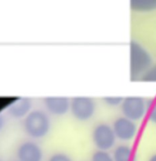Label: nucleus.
I'll use <instances>...</instances> for the list:
<instances>
[{"label":"nucleus","instance_id":"obj_1","mask_svg":"<svg viewBox=\"0 0 156 161\" xmlns=\"http://www.w3.org/2000/svg\"><path fill=\"white\" fill-rule=\"evenodd\" d=\"M51 119L47 112L42 109H32L23 119V130L32 140L46 138L50 132Z\"/></svg>","mask_w":156,"mask_h":161},{"label":"nucleus","instance_id":"obj_2","mask_svg":"<svg viewBox=\"0 0 156 161\" xmlns=\"http://www.w3.org/2000/svg\"><path fill=\"white\" fill-rule=\"evenodd\" d=\"M153 64L147 49L140 42L132 40L130 43V75L131 81L141 80V77Z\"/></svg>","mask_w":156,"mask_h":161},{"label":"nucleus","instance_id":"obj_3","mask_svg":"<svg viewBox=\"0 0 156 161\" xmlns=\"http://www.w3.org/2000/svg\"><path fill=\"white\" fill-rule=\"evenodd\" d=\"M97 103L88 96H76L71 98L70 113L75 119L79 122L90 120L96 113Z\"/></svg>","mask_w":156,"mask_h":161},{"label":"nucleus","instance_id":"obj_4","mask_svg":"<svg viewBox=\"0 0 156 161\" xmlns=\"http://www.w3.org/2000/svg\"><path fill=\"white\" fill-rule=\"evenodd\" d=\"M120 108L122 116L137 123L147 116L148 100L141 96L124 97Z\"/></svg>","mask_w":156,"mask_h":161},{"label":"nucleus","instance_id":"obj_5","mask_svg":"<svg viewBox=\"0 0 156 161\" xmlns=\"http://www.w3.org/2000/svg\"><path fill=\"white\" fill-rule=\"evenodd\" d=\"M91 138L97 149L104 151L113 149L117 140L112 127L107 123L97 124L93 129Z\"/></svg>","mask_w":156,"mask_h":161},{"label":"nucleus","instance_id":"obj_6","mask_svg":"<svg viewBox=\"0 0 156 161\" xmlns=\"http://www.w3.org/2000/svg\"><path fill=\"white\" fill-rule=\"evenodd\" d=\"M111 127L116 138L122 142L131 141L137 135L138 127L137 123L123 116L116 118Z\"/></svg>","mask_w":156,"mask_h":161},{"label":"nucleus","instance_id":"obj_7","mask_svg":"<svg viewBox=\"0 0 156 161\" xmlns=\"http://www.w3.org/2000/svg\"><path fill=\"white\" fill-rule=\"evenodd\" d=\"M18 161H42L43 150L35 140H26L20 143L16 151Z\"/></svg>","mask_w":156,"mask_h":161},{"label":"nucleus","instance_id":"obj_8","mask_svg":"<svg viewBox=\"0 0 156 161\" xmlns=\"http://www.w3.org/2000/svg\"><path fill=\"white\" fill-rule=\"evenodd\" d=\"M71 99L64 96H49L43 98L47 113L55 116H63L70 112Z\"/></svg>","mask_w":156,"mask_h":161},{"label":"nucleus","instance_id":"obj_9","mask_svg":"<svg viewBox=\"0 0 156 161\" xmlns=\"http://www.w3.org/2000/svg\"><path fill=\"white\" fill-rule=\"evenodd\" d=\"M32 101L28 97H21L13 101L6 108V112L10 117L15 119H24L32 110Z\"/></svg>","mask_w":156,"mask_h":161},{"label":"nucleus","instance_id":"obj_10","mask_svg":"<svg viewBox=\"0 0 156 161\" xmlns=\"http://www.w3.org/2000/svg\"><path fill=\"white\" fill-rule=\"evenodd\" d=\"M111 155L114 161H136L134 149L127 144H120L116 146Z\"/></svg>","mask_w":156,"mask_h":161},{"label":"nucleus","instance_id":"obj_11","mask_svg":"<svg viewBox=\"0 0 156 161\" xmlns=\"http://www.w3.org/2000/svg\"><path fill=\"white\" fill-rule=\"evenodd\" d=\"M130 9L137 13H148L156 9V0H130Z\"/></svg>","mask_w":156,"mask_h":161},{"label":"nucleus","instance_id":"obj_12","mask_svg":"<svg viewBox=\"0 0 156 161\" xmlns=\"http://www.w3.org/2000/svg\"><path fill=\"white\" fill-rule=\"evenodd\" d=\"M90 161H114L112 155L108 151L97 150L91 156Z\"/></svg>","mask_w":156,"mask_h":161},{"label":"nucleus","instance_id":"obj_13","mask_svg":"<svg viewBox=\"0 0 156 161\" xmlns=\"http://www.w3.org/2000/svg\"><path fill=\"white\" fill-rule=\"evenodd\" d=\"M148 119L156 125V98L148 100Z\"/></svg>","mask_w":156,"mask_h":161},{"label":"nucleus","instance_id":"obj_14","mask_svg":"<svg viewBox=\"0 0 156 161\" xmlns=\"http://www.w3.org/2000/svg\"><path fill=\"white\" fill-rule=\"evenodd\" d=\"M123 97H121V96H106L103 97V102L107 106L111 107V108H116V107L121 106Z\"/></svg>","mask_w":156,"mask_h":161},{"label":"nucleus","instance_id":"obj_15","mask_svg":"<svg viewBox=\"0 0 156 161\" xmlns=\"http://www.w3.org/2000/svg\"><path fill=\"white\" fill-rule=\"evenodd\" d=\"M141 80L148 83H156V63L152 64V67L141 77Z\"/></svg>","mask_w":156,"mask_h":161},{"label":"nucleus","instance_id":"obj_16","mask_svg":"<svg viewBox=\"0 0 156 161\" xmlns=\"http://www.w3.org/2000/svg\"><path fill=\"white\" fill-rule=\"evenodd\" d=\"M47 161H73V160L65 153L56 152L50 155Z\"/></svg>","mask_w":156,"mask_h":161},{"label":"nucleus","instance_id":"obj_17","mask_svg":"<svg viewBox=\"0 0 156 161\" xmlns=\"http://www.w3.org/2000/svg\"><path fill=\"white\" fill-rule=\"evenodd\" d=\"M5 124H6V119H5V116H3V114L0 113V132L3 130L5 127Z\"/></svg>","mask_w":156,"mask_h":161},{"label":"nucleus","instance_id":"obj_18","mask_svg":"<svg viewBox=\"0 0 156 161\" xmlns=\"http://www.w3.org/2000/svg\"><path fill=\"white\" fill-rule=\"evenodd\" d=\"M148 161H156V153L152 154V155L149 157L148 160Z\"/></svg>","mask_w":156,"mask_h":161},{"label":"nucleus","instance_id":"obj_19","mask_svg":"<svg viewBox=\"0 0 156 161\" xmlns=\"http://www.w3.org/2000/svg\"><path fill=\"white\" fill-rule=\"evenodd\" d=\"M0 161H2V160H1V159H0Z\"/></svg>","mask_w":156,"mask_h":161},{"label":"nucleus","instance_id":"obj_20","mask_svg":"<svg viewBox=\"0 0 156 161\" xmlns=\"http://www.w3.org/2000/svg\"><path fill=\"white\" fill-rule=\"evenodd\" d=\"M14 161H18V160H14Z\"/></svg>","mask_w":156,"mask_h":161}]
</instances>
